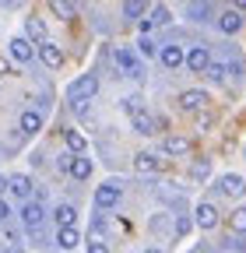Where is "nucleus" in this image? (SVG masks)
Segmentation results:
<instances>
[{"label": "nucleus", "instance_id": "13", "mask_svg": "<svg viewBox=\"0 0 246 253\" xmlns=\"http://www.w3.org/2000/svg\"><path fill=\"white\" fill-rule=\"evenodd\" d=\"M67 172H71L74 179H88V176H91V158H88V155H71Z\"/></svg>", "mask_w": 246, "mask_h": 253}, {"label": "nucleus", "instance_id": "7", "mask_svg": "<svg viewBox=\"0 0 246 253\" xmlns=\"http://www.w3.org/2000/svg\"><path fill=\"white\" fill-rule=\"evenodd\" d=\"M39 56H42L46 67H53V71H56V67H64V49H60L56 42H49V39L39 42Z\"/></svg>", "mask_w": 246, "mask_h": 253}, {"label": "nucleus", "instance_id": "37", "mask_svg": "<svg viewBox=\"0 0 246 253\" xmlns=\"http://www.w3.org/2000/svg\"><path fill=\"white\" fill-rule=\"evenodd\" d=\"M4 190H7V179H4V176H0V194H4Z\"/></svg>", "mask_w": 246, "mask_h": 253}, {"label": "nucleus", "instance_id": "22", "mask_svg": "<svg viewBox=\"0 0 246 253\" xmlns=\"http://www.w3.org/2000/svg\"><path fill=\"white\" fill-rule=\"evenodd\" d=\"M56 243L64 246V250H74V246L81 243V232H78L74 225H71V229H60V232H56Z\"/></svg>", "mask_w": 246, "mask_h": 253}, {"label": "nucleus", "instance_id": "29", "mask_svg": "<svg viewBox=\"0 0 246 253\" xmlns=\"http://www.w3.org/2000/svg\"><path fill=\"white\" fill-rule=\"evenodd\" d=\"M148 21H151V25H165V21H169V7H155V14H151Z\"/></svg>", "mask_w": 246, "mask_h": 253}, {"label": "nucleus", "instance_id": "15", "mask_svg": "<svg viewBox=\"0 0 246 253\" xmlns=\"http://www.w3.org/2000/svg\"><path fill=\"white\" fill-rule=\"evenodd\" d=\"M11 56H14L18 63H28V60H32V42H28L25 36L11 39Z\"/></svg>", "mask_w": 246, "mask_h": 253}, {"label": "nucleus", "instance_id": "11", "mask_svg": "<svg viewBox=\"0 0 246 253\" xmlns=\"http://www.w3.org/2000/svg\"><path fill=\"white\" fill-rule=\"evenodd\" d=\"M194 221H197L201 229H214V225H218V208H214V204H197Z\"/></svg>", "mask_w": 246, "mask_h": 253}, {"label": "nucleus", "instance_id": "8", "mask_svg": "<svg viewBox=\"0 0 246 253\" xmlns=\"http://www.w3.org/2000/svg\"><path fill=\"white\" fill-rule=\"evenodd\" d=\"M42 218H46V211H42L39 201H25V208H21V221H25L28 229H39V225H42Z\"/></svg>", "mask_w": 246, "mask_h": 253}, {"label": "nucleus", "instance_id": "28", "mask_svg": "<svg viewBox=\"0 0 246 253\" xmlns=\"http://www.w3.org/2000/svg\"><path fill=\"white\" fill-rule=\"evenodd\" d=\"M127 113H130V116L144 113V102H141V95H130V99H127Z\"/></svg>", "mask_w": 246, "mask_h": 253}, {"label": "nucleus", "instance_id": "19", "mask_svg": "<svg viewBox=\"0 0 246 253\" xmlns=\"http://www.w3.org/2000/svg\"><path fill=\"white\" fill-rule=\"evenodd\" d=\"M162 151L179 158V155H187V151H190V141H187V137H165V141H162Z\"/></svg>", "mask_w": 246, "mask_h": 253}, {"label": "nucleus", "instance_id": "14", "mask_svg": "<svg viewBox=\"0 0 246 253\" xmlns=\"http://www.w3.org/2000/svg\"><path fill=\"white\" fill-rule=\"evenodd\" d=\"M39 130H42V113L25 109L21 113V134H39Z\"/></svg>", "mask_w": 246, "mask_h": 253}, {"label": "nucleus", "instance_id": "1", "mask_svg": "<svg viewBox=\"0 0 246 253\" xmlns=\"http://www.w3.org/2000/svg\"><path fill=\"white\" fill-rule=\"evenodd\" d=\"M95 91H99V78H95V74H81V78H74V81H71L67 99L81 106V102H84V99H91Z\"/></svg>", "mask_w": 246, "mask_h": 253}, {"label": "nucleus", "instance_id": "16", "mask_svg": "<svg viewBox=\"0 0 246 253\" xmlns=\"http://www.w3.org/2000/svg\"><path fill=\"white\" fill-rule=\"evenodd\" d=\"M7 190H11V194H18V197H25V201H28V197H32V179L18 172V176H11V179H7Z\"/></svg>", "mask_w": 246, "mask_h": 253}, {"label": "nucleus", "instance_id": "27", "mask_svg": "<svg viewBox=\"0 0 246 253\" xmlns=\"http://www.w3.org/2000/svg\"><path fill=\"white\" fill-rule=\"evenodd\" d=\"M211 81H225V74H229V67H225V63H211V67L204 71Z\"/></svg>", "mask_w": 246, "mask_h": 253}, {"label": "nucleus", "instance_id": "6", "mask_svg": "<svg viewBox=\"0 0 246 253\" xmlns=\"http://www.w3.org/2000/svg\"><path fill=\"white\" fill-rule=\"evenodd\" d=\"M134 169H137L141 176H155V172H162L165 166H162V158H159V155H148V151H141V155L134 158Z\"/></svg>", "mask_w": 246, "mask_h": 253}, {"label": "nucleus", "instance_id": "20", "mask_svg": "<svg viewBox=\"0 0 246 253\" xmlns=\"http://www.w3.org/2000/svg\"><path fill=\"white\" fill-rule=\"evenodd\" d=\"M49 11L60 18V21H74V7H71V0H46Z\"/></svg>", "mask_w": 246, "mask_h": 253}, {"label": "nucleus", "instance_id": "21", "mask_svg": "<svg viewBox=\"0 0 246 253\" xmlns=\"http://www.w3.org/2000/svg\"><path fill=\"white\" fill-rule=\"evenodd\" d=\"M130 120H134V130H137V134H144V137H148V134H159V130H155V116L137 113V116H130Z\"/></svg>", "mask_w": 246, "mask_h": 253}, {"label": "nucleus", "instance_id": "26", "mask_svg": "<svg viewBox=\"0 0 246 253\" xmlns=\"http://www.w3.org/2000/svg\"><path fill=\"white\" fill-rule=\"evenodd\" d=\"M137 53H141V56L148 60V56H155V53H159V46H155V42H151L148 36H141V42H137Z\"/></svg>", "mask_w": 246, "mask_h": 253}, {"label": "nucleus", "instance_id": "9", "mask_svg": "<svg viewBox=\"0 0 246 253\" xmlns=\"http://www.w3.org/2000/svg\"><path fill=\"white\" fill-rule=\"evenodd\" d=\"M179 106L187 109V113H201V109L207 106V95L197 91V88H190V91H183V95H179Z\"/></svg>", "mask_w": 246, "mask_h": 253}, {"label": "nucleus", "instance_id": "17", "mask_svg": "<svg viewBox=\"0 0 246 253\" xmlns=\"http://www.w3.org/2000/svg\"><path fill=\"white\" fill-rule=\"evenodd\" d=\"M25 39L32 42H46V25L39 18H25Z\"/></svg>", "mask_w": 246, "mask_h": 253}, {"label": "nucleus", "instance_id": "12", "mask_svg": "<svg viewBox=\"0 0 246 253\" xmlns=\"http://www.w3.org/2000/svg\"><path fill=\"white\" fill-rule=\"evenodd\" d=\"M218 28L225 32V36H236V32L243 28V14H239L236 7H229V11H222V14H218Z\"/></svg>", "mask_w": 246, "mask_h": 253}, {"label": "nucleus", "instance_id": "33", "mask_svg": "<svg viewBox=\"0 0 246 253\" xmlns=\"http://www.w3.org/2000/svg\"><path fill=\"white\" fill-rule=\"evenodd\" d=\"M137 28H141V36H148V32H151V28H155V25H151L148 18H141V21H137Z\"/></svg>", "mask_w": 246, "mask_h": 253}, {"label": "nucleus", "instance_id": "30", "mask_svg": "<svg viewBox=\"0 0 246 253\" xmlns=\"http://www.w3.org/2000/svg\"><path fill=\"white\" fill-rule=\"evenodd\" d=\"M190 172H194V176H197V179H204V176H207V172H211V169H207V162H197V166H194V169H190Z\"/></svg>", "mask_w": 246, "mask_h": 253}, {"label": "nucleus", "instance_id": "3", "mask_svg": "<svg viewBox=\"0 0 246 253\" xmlns=\"http://www.w3.org/2000/svg\"><path fill=\"white\" fill-rule=\"evenodd\" d=\"M113 60H116V67L127 74V78H144V63H141L137 56H130L127 49H116V53H113Z\"/></svg>", "mask_w": 246, "mask_h": 253}, {"label": "nucleus", "instance_id": "18", "mask_svg": "<svg viewBox=\"0 0 246 253\" xmlns=\"http://www.w3.org/2000/svg\"><path fill=\"white\" fill-rule=\"evenodd\" d=\"M53 218H56V229H71L74 218H78V211H74L71 204H60V208L53 211Z\"/></svg>", "mask_w": 246, "mask_h": 253}, {"label": "nucleus", "instance_id": "5", "mask_svg": "<svg viewBox=\"0 0 246 253\" xmlns=\"http://www.w3.org/2000/svg\"><path fill=\"white\" fill-rule=\"evenodd\" d=\"M120 197H123V186H120V183H113V179H109V183H102V186L95 190V204H99V208H116V201H120Z\"/></svg>", "mask_w": 246, "mask_h": 253}, {"label": "nucleus", "instance_id": "34", "mask_svg": "<svg viewBox=\"0 0 246 253\" xmlns=\"http://www.w3.org/2000/svg\"><path fill=\"white\" fill-rule=\"evenodd\" d=\"M0 7H11L14 11V7H25V0H0Z\"/></svg>", "mask_w": 246, "mask_h": 253}, {"label": "nucleus", "instance_id": "23", "mask_svg": "<svg viewBox=\"0 0 246 253\" xmlns=\"http://www.w3.org/2000/svg\"><path fill=\"white\" fill-rule=\"evenodd\" d=\"M123 18L141 21L144 18V0H123Z\"/></svg>", "mask_w": 246, "mask_h": 253}, {"label": "nucleus", "instance_id": "32", "mask_svg": "<svg viewBox=\"0 0 246 253\" xmlns=\"http://www.w3.org/2000/svg\"><path fill=\"white\" fill-rule=\"evenodd\" d=\"M176 232H179V236H187V232H190V221H187V218H179V221H176Z\"/></svg>", "mask_w": 246, "mask_h": 253}, {"label": "nucleus", "instance_id": "36", "mask_svg": "<svg viewBox=\"0 0 246 253\" xmlns=\"http://www.w3.org/2000/svg\"><path fill=\"white\" fill-rule=\"evenodd\" d=\"M236 11H239V14L246 11V0H236Z\"/></svg>", "mask_w": 246, "mask_h": 253}, {"label": "nucleus", "instance_id": "10", "mask_svg": "<svg viewBox=\"0 0 246 253\" xmlns=\"http://www.w3.org/2000/svg\"><path fill=\"white\" fill-rule=\"evenodd\" d=\"M159 60H162V67L165 71H176V67H183V46H162L159 49Z\"/></svg>", "mask_w": 246, "mask_h": 253}, {"label": "nucleus", "instance_id": "2", "mask_svg": "<svg viewBox=\"0 0 246 253\" xmlns=\"http://www.w3.org/2000/svg\"><path fill=\"white\" fill-rule=\"evenodd\" d=\"M183 63H187L190 74H204L211 67V49L207 46H190L187 53H183Z\"/></svg>", "mask_w": 246, "mask_h": 253}, {"label": "nucleus", "instance_id": "24", "mask_svg": "<svg viewBox=\"0 0 246 253\" xmlns=\"http://www.w3.org/2000/svg\"><path fill=\"white\" fill-rule=\"evenodd\" d=\"M64 137H67V148H71L74 155H81V151H84V137H81L78 130H67Z\"/></svg>", "mask_w": 246, "mask_h": 253}, {"label": "nucleus", "instance_id": "38", "mask_svg": "<svg viewBox=\"0 0 246 253\" xmlns=\"http://www.w3.org/2000/svg\"><path fill=\"white\" fill-rule=\"evenodd\" d=\"M144 253H162V250H144Z\"/></svg>", "mask_w": 246, "mask_h": 253}, {"label": "nucleus", "instance_id": "4", "mask_svg": "<svg viewBox=\"0 0 246 253\" xmlns=\"http://www.w3.org/2000/svg\"><path fill=\"white\" fill-rule=\"evenodd\" d=\"M218 194H222V197H243V194H246V179L236 176V172H225V176L218 179Z\"/></svg>", "mask_w": 246, "mask_h": 253}, {"label": "nucleus", "instance_id": "31", "mask_svg": "<svg viewBox=\"0 0 246 253\" xmlns=\"http://www.w3.org/2000/svg\"><path fill=\"white\" fill-rule=\"evenodd\" d=\"M88 253H109L106 243H88Z\"/></svg>", "mask_w": 246, "mask_h": 253}, {"label": "nucleus", "instance_id": "35", "mask_svg": "<svg viewBox=\"0 0 246 253\" xmlns=\"http://www.w3.org/2000/svg\"><path fill=\"white\" fill-rule=\"evenodd\" d=\"M11 218V208H7V201H0V221H7Z\"/></svg>", "mask_w": 246, "mask_h": 253}, {"label": "nucleus", "instance_id": "25", "mask_svg": "<svg viewBox=\"0 0 246 253\" xmlns=\"http://www.w3.org/2000/svg\"><path fill=\"white\" fill-rule=\"evenodd\" d=\"M229 225H232V232H246V208L232 211V218H229Z\"/></svg>", "mask_w": 246, "mask_h": 253}]
</instances>
